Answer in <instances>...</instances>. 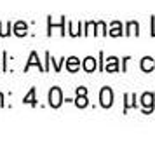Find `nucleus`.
Segmentation results:
<instances>
[{
    "label": "nucleus",
    "mask_w": 155,
    "mask_h": 150,
    "mask_svg": "<svg viewBox=\"0 0 155 150\" xmlns=\"http://www.w3.org/2000/svg\"><path fill=\"white\" fill-rule=\"evenodd\" d=\"M117 58H108L106 59V65H105V70L106 72H117L119 70V66H117Z\"/></svg>",
    "instance_id": "obj_6"
},
{
    "label": "nucleus",
    "mask_w": 155,
    "mask_h": 150,
    "mask_svg": "<svg viewBox=\"0 0 155 150\" xmlns=\"http://www.w3.org/2000/svg\"><path fill=\"white\" fill-rule=\"evenodd\" d=\"M14 33L18 37H23V35H26V25L23 21H19V23H16V26H14Z\"/></svg>",
    "instance_id": "obj_10"
},
{
    "label": "nucleus",
    "mask_w": 155,
    "mask_h": 150,
    "mask_svg": "<svg viewBox=\"0 0 155 150\" xmlns=\"http://www.w3.org/2000/svg\"><path fill=\"white\" fill-rule=\"evenodd\" d=\"M77 93H78V94H85V93H87V89H85V87H78Z\"/></svg>",
    "instance_id": "obj_15"
},
{
    "label": "nucleus",
    "mask_w": 155,
    "mask_h": 150,
    "mask_svg": "<svg viewBox=\"0 0 155 150\" xmlns=\"http://www.w3.org/2000/svg\"><path fill=\"white\" fill-rule=\"evenodd\" d=\"M38 66L40 70H42V65H40V61H38V58H37V52H31V56H30V61L26 63V66H25V70H30L31 66Z\"/></svg>",
    "instance_id": "obj_7"
},
{
    "label": "nucleus",
    "mask_w": 155,
    "mask_h": 150,
    "mask_svg": "<svg viewBox=\"0 0 155 150\" xmlns=\"http://www.w3.org/2000/svg\"><path fill=\"white\" fill-rule=\"evenodd\" d=\"M66 66H68V70L70 72H77L80 68V61H78L77 58H68V61H66Z\"/></svg>",
    "instance_id": "obj_8"
},
{
    "label": "nucleus",
    "mask_w": 155,
    "mask_h": 150,
    "mask_svg": "<svg viewBox=\"0 0 155 150\" xmlns=\"http://www.w3.org/2000/svg\"><path fill=\"white\" fill-rule=\"evenodd\" d=\"M63 103V94H61V89L59 87H52L49 93V105L51 107L58 108L59 105Z\"/></svg>",
    "instance_id": "obj_1"
},
{
    "label": "nucleus",
    "mask_w": 155,
    "mask_h": 150,
    "mask_svg": "<svg viewBox=\"0 0 155 150\" xmlns=\"http://www.w3.org/2000/svg\"><path fill=\"white\" fill-rule=\"evenodd\" d=\"M99 101H101V107H112V103H113V93H112V89L110 87H103L101 89V93H99Z\"/></svg>",
    "instance_id": "obj_2"
},
{
    "label": "nucleus",
    "mask_w": 155,
    "mask_h": 150,
    "mask_svg": "<svg viewBox=\"0 0 155 150\" xmlns=\"http://www.w3.org/2000/svg\"><path fill=\"white\" fill-rule=\"evenodd\" d=\"M25 103H30V105H35V89H31L28 93V96H25Z\"/></svg>",
    "instance_id": "obj_13"
},
{
    "label": "nucleus",
    "mask_w": 155,
    "mask_h": 150,
    "mask_svg": "<svg viewBox=\"0 0 155 150\" xmlns=\"http://www.w3.org/2000/svg\"><path fill=\"white\" fill-rule=\"evenodd\" d=\"M2 100H4V96H2V94H0V105H4V103H2Z\"/></svg>",
    "instance_id": "obj_16"
},
{
    "label": "nucleus",
    "mask_w": 155,
    "mask_h": 150,
    "mask_svg": "<svg viewBox=\"0 0 155 150\" xmlns=\"http://www.w3.org/2000/svg\"><path fill=\"white\" fill-rule=\"evenodd\" d=\"M155 68V61L152 58H143V61H141V70L143 72H152Z\"/></svg>",
    "instance_id": "obj_5"
},
{
    "label": "nucleus",
    "mask_w": 155,
    "mask_h": 150,
    "mask_svg": "<svg viewBox=\"0 0 155 150\" xmlns=\"http://www.w3.org/2000/svg\"><path fill=\"white\" fill-rule=\"evenodd\" d=\"M98 30H99V33H101V35H105L106 32H105V25H103V23H98Z\"/></svg>",
    "instance_id": "obj_14"
},
{
    "label": "nucleus",
    "mask_w": 155,
    "mask_h": 150,
    "mask_svg": "<svg viewBox=\"0 0 155 150\" xmlns=\"http://www.w3.org/2000/svg\"><path fill=\"white\" fill-rule=\"evenodd\" d=\"M82 66H84V70L87 72V73H91V72H94L96 70V59L94 58H85L84 59V63H82Z\"/></svg>",
    "instance_id": "obj_4"
},
{
    "label": "nucleus",
    "mask_w": 155,
    "mask_h": 150,
    "mask_svg": "<svg viewBox=\"0 0 155 150\" xmlns=\"http://www.w3.org/2000/svg\"><path fill=\"white\" fill-rule=\"evenodd\" d=\"M110 35L112 37H120L122 35V25L119 21L112 23V28H110Z\"/></svg>",
    "instance_id": "obj_9"
},
{
    "label": "nucleus",
    "mask_w": 155,
    "mask_h": 150,
    "mask_svg": "<svg viewBox=\"0 0 155 150\" xmlns=\"http://www.w3.org/2000/svg\"><path fill=\"white\" fill-rule=\"evenodd\" d=\"M75 103H77V107H80V108L87 107V98H85V94H78V98L75 100Z\"/></svg>",
    "instance_id": "obj_12"
},
{
    "label": "nucleus",
    "mask_w": 155,
    "mask_h": 150,
    "mask_svg": "<svg viewBox=\"0 0 155 150\" xmlns=\"http://www.w3.org/2000/svg\"><path fill=\"white\" fill-rule=\"evenodd\" d=\"M138 30H140L138 23L131 21L129 25H127V35H136V33H138Z\"/></svg>",
    "instance_id": "obj_11"
},
{
    "label": "nucleus",
    "mask_w": 155,
    "mask_h": 150,
    "mask_svg": "<svg viewBox=\"0 0 155 150\" xmlns=\"http://www.w3.org/2000/svg\"><path fill=\"white\" fill-rule=\"evenodd\" d=\"M141 105L145 107V112H150L153 108V94L152 93H145L141 96Z\"/></svg>",
    "instance_id": "obj_3"
}]
</instances>
